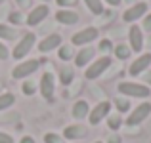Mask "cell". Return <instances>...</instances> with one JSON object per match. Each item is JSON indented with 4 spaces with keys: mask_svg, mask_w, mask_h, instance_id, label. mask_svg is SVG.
Returning <instances> with one entry per match:
<instances>
[{
    "mask_svg": "<svg viewBox=\"0 0 151 143\" xmlns=\"http://www.w3.org/2000/svg\"><path fill=\"white\" fill-rule=\"evenodd\" d=\"M109 111H111V103H109V101H101V103H98V105L88 113V120H90V124H92V126L100 124V122H101L105 117H109Z\"/></svg>",
    "mask_w": 151,
    "mask_h": 143,
    "instance_id": "cell-7",
    "label": "cell"
},
{
    "mask_svg": "<svg viewBox=\"0 0 151 143\" xmlns=\"http://www.w3.org/2000/svg\"><path fill=\"white\" fill-rule=\"evenodd\" d=\"M8 57H10V51H8V48L0 42V59L4 61V59H8Z\"/></svg>",
    "mask_w": 151,
    "mask_h": 143,
    "instance_id": "cell-31",
    "label": "cell"
},
{
    "mask_svg": "<svg viewBox=\"0 0 151 143\" xmlns=\"http://www.w3.org/2000/svg\"><path fill=\"white\" fill-rule=\"evenodd\" d=\"M19 143H35V139L31 136H25V137H21V141H19Z\"/></svg>",
    "mask_w": 151,
    "mask_h": 143,
    "instance_id": "cell-36",
    "label": "cell"
},
{
    "mask_svg": "<svg viewBox=\"0 0 151 143\" xmlns=\"http://www.w3.org/2000/svg\"><path fill=\"white\" fill-rule=\"evenodd\" d=\"M149 48H151V36H149Z\"/></svg>",
    "mask_w": 151,
    "mask_h": 143,
    "instance_id": "cell-40",
    "label": "cell"
},
{
    "mask_svg": "<svg viewBox=\"0 0 151 143\" xmlns=\"http://www.w3.org/2000/svg\"><path fill=\"white\" fill-rule=\"evenodd\" d=\"M38 65H40V61L38 59H27V61L19 63V65H15V69L12 71V77L14 78H27L29 74H33L35 71L38 69Z\"/></svg>",
    "mask_w": 151,
    "mask_h": 143,
    "instance_id": "cell-5",
    "label": "cell"
},
{
    "mask_svg": "<svg viewBox=\"0 0 151 143\" xmlns=\"http://www.w3.org/2000/svg\"><path fill=\"white\" fill-rule=\"evenodd\" d=\"M21 90H23V94H25V95H33L35 92H37V84H35L33 80H25V82H23V86H21Z\"/></svg>",
    "mask_w": 151,
    "mask_h": 143,
    "instance_id": "cell-26",
    "label": "cell"
},
{
    "mask_svg": "<svg viewBox=\"0 0 151 143\" xmlns=\"http://www.w3.org/2000/svg\"><path fill=\"white\" fill-rule=\"evenodd\" d=\"M145 11H147V4H145V2H136V4H132V6L122 14V19H124L126 23H134V21H138L140 17H144Z\"/></svg>",
    "mask_w": 151,
    "mask_h": 143,
    "instance_id": "cell-8",
    "label": "cell"
},
{
    "mask_svg": "<svg viewBox=\"0 0 151 143\" xmlns=\"http://www.w3.org/2000/svg\"><path fill=\"white\" fill-rule=\"evenodd\" d=\"M84 4H86V8H88L94 15L103 14V2L101 0H84Z\"/></svg>",
    "mask_w": 151,
    "mask_h": 143,
    "instance_id": "cell-20",
    "label": "cell"
},
{
    "mask_svg": "<svg viewBox=\"0 0 151 143\" xmlns=\"http://www.w3.org/2000/svg\"><path fill=\"white\" fill-rule=\"evenodd\" d=\"M14 103H15V95H14V94H10V92L0 94V111H4V109H8V107H12Z\"/></svg>",
    "mask_w": 151,
    "mask_h": 143,
    "instance_id": "cell-21",
    "label": "cell"
},
{
    "mask_svg": "<svg viewBox=\"0 0 151 143\" xmlns=\"http://www.w3.org/2000/svg\"><path fill=\"white\" fill-rule=\"evenodd\" d=\"M48 14H50V8L46 6V4H40V6L33 8L31 14L27 15V25L35 27V25H38V23H42L46 17H48Z\"/></svg>",
    "mask_w": 151,
    "mask_h": 143,
    "instance_id": "cell-10",
    "label": "cell"
},
{
    "mask_svg": "<svg viewBox=\"0 0 151 143\" xmlns=\"http://www.w3.org/2000/svg\"><path fill=\"white\" fill-rule=\"evenodd\" d=\"M117 90L122 95H128V97H147L149 95V86L138 84V82H121L117 86Z\"/></svg>",
    "mask_w": 151,
    "mask_h": 143,
    "instance_id": "cell-1",
    "label": "cell"
},
{
    "mask_svg": "<svg viewBox=\"0 0 151 143\" xmlns=\"http://www.w3.org/2000/svg\"><path fill=\"white\" fill-rule=\"evenodd\" d=\"M15 2H17L19 8H29L31 6V0H15Z\"/></svg>",
    "mask_w": 151,
    "mask_h": 143,
    "instance_id": "cell-35",
    "label": "cell"
},
{
    "mask_svg": "<svg viewBox=\"0 0 151 143\" xmlns=\"http://www.w3.org/2000/svg\"><path fill=\"white\" fill-rule=\"evenodd\" d=\"M107 126H109L111 130H119V128H121V126H122V118L119 117V113L107 117Z\"/></svg>",
    "mask_w": 151,
    "mask_h": 143,
    "instance_id": "cell-24",
    "label": "cell"
},
{
    "mask_svg": "<svg viewBox=\"0 0 151 143\" xmlns=\"http://www.w3.org/2000/svg\"><path fill=\"white\" fill-rule=\"evenodd\" d=\"M111 48H113V46H111V40H107V38L100 40V44H98V50H100L103 55H107V54H109V51H111Z\"/></svg>",
    "mask_w": 151,
    "mask_h": 143,
    "instance_id": "cell-28",
    "label": "cell"
},
{
    "mask_svg": "<svg viewBox=\"0 0 151 143\" xmlns=\"http://www.w3.org/2000/svg\"><path fill=\"white\" fill-rule=\"evenodd\" d=\"M35 40H37V34H35V33H27V34H23V38L17 42V44H15L14 51H12V57H14V59H23L31 50H33Z\"/></svg>",
    "mask_w": 151,
    "mask_h": 143,
    "instance_id": "cell-2",
    "label": "cell"
},
{
    "mask_svg": "<svg viewBox=\"0 0 151 143\" xmlns=\"http://www.w3.org/2000/svg\"><path fill=\"white\" fill-rule=\"evenodd\" d=\"M90 113V107H88V101H84V99H78L77 103L73 105V117L75 118H86Z\"/></svg>",
    "mask_w": 151,
    "mask_h": 143,
    "instance_id": "cell-17",
    "label": "cell"
},
{
    "mask_svg": "<svg viewBox=\"0 0 151 143\" xmlns=\"http://www.w3.org/2000/svg\"><path fill=\"white\" fill-rule=\"evenodd\" d=\"M73 78H75V71L71 69V67H61V69H59V80H61L63 86L71 84Z\"/></svg>",
    "mask_w": 151,
    "mask_h": 143,
    "instance_id": "cell-18",
    "label": "cell"
},
{
    "mask_svg": "<svg viewBox=\"0 0 151 143\" xmlns=\"http://www.w3.org/2000/svg\"><path fill=\"white\" fill-rule=\"evenodd\" d=\"M107 4H109V6H121V2L122 0H105Z\"/></svg>",
    "mask_w": 151,
    "mask_h": 143,
    "instance_id": "cell-37",
    "label": "cell"
},
{
    "mask_svg": "<svg viewBox=\"0 0 151 143\" xmlns=\"http://www.w3.org/2000/svg\"><path fill=\"white\" fill-rule=\"evenodd\" d=\"M96 38H98V29L96 27H86V29L78 31L77 34H73L71 46H86L92 40H96Z\"/></svg>",
    "mask_w": 151,
    "mask_h": 143,
    "instance_id": "cell-6",
    "label": "cell"
},
{
    "mask_svg": "<svg viewBox=\"0 0 151 143\" xmlns=\"http://www.w3.org/2000/svg\"><path fill=\"white\" fill-rule=\"evenodd\" d=\"M115 55H117L119 59H128L130 57V54H132V50H130V46H126V44H119V46H115Z\"/></svg>",
    "mask_w": 151,
    "mask_h": 143,
    "instance_id": "cell-22",
    "label": "cell"
},
{
    "mask_svg": "<svg viewBox=\"0 0 151 143\" xmlns=\"http://www.w3.org/2000/svg\"><path fill=\"white\" fill-rule=\"evenodd\" d=\"M94 54H96V50H94V48H90V46L82 48V50L75 55V65H77V67H86L90 61H92Z\"/></svg>",
    "mask_w": 151,
    "mask_h": 143,
    "instance_id": "cell-14",
    "label": "cell"
},
{
    "mask_svg": "<svg viewBox=\"0 0 151 143\" xmlns=\"http://www.w3.org/2000/svg\"><path fill=\"white\" fill-rule=\"evenodd\" d=\"M144 31H147V33H151V14L144 17Z\"/></svg>",
    "mask_w": 151,
    "mask_h": 143,
    "instance_id": "cell-32",
    "label": "cell"
},
{
    "mask_svg": "<svg viewBox=\"0 0 151 143\" xmlns=\"http://www.w3.org/2000/svg\"><path fill=\"white\" fill-rule=\"evenodd\" d=\"M0 143H14V137L6 132H0Z\"/></svg>",
    "mask_w": 151,
    "mask_h": 143,
    "instance_id": "cell-30",
    "label": "cell"
},
{
    "mask_svg": "<svg viewBox=\"0 0 151 143\" xmlns=\"http://www.w3.org/2000/svg\"><path fill=\"white\" fill-rule=\"evenodd\" d=\"M44 143H61V137H59L58 134L50 132V134H46V136H44Z\"/></svg>",
    "mask_w": 151,
    "mask_h": 143,
    "instance_id": "cell-29",
    "label": "cell"
},
{
    "mask_svg": "<svg viewBox=\"0 0 151 143\" xmlns=\"http://www.w3.org/2000/svg\"><path fill=\"white\" fill-rule=\"evenodd\" d=\"M2 2H4V0H0V4H2Z\"/></svg>",
    "mask_w": 151,
    "mask_h": 143,
    "instance_id": "cell-43",
    "label": "cell"
},
{
    "mask_svg": "<svg viewBox=\"0 0 151 143\" xmlns=\"http://www.w3.org/2000/svg\"><path fill=\"white\" fill-rule=\"evenodd\" d=\"M149 65H151V54L147 51V54H142L138 59H134V63L128 67V73L132 74V77H138V74H142Z\"/></svg>",
    "mask_w": 151,
    "mask_h": 143,
    "instance_id": "cell-12",
    "label": "cell"
},
{
    "mask_svg": "<svg viewBox=\"0 0 151 143\" xmlns=\"http://www.w3.org/2000/svg\"><path fill=\"white\" fill-rule=\"evenodd\" d=\"M126 2H128V4H132V2H134V4H136V0H126Z\"/></svg>",
    "mask_w": 151,
    "mask_h": 143,
    "instance_id": "cell-39",
    "label": "cell"
},
{
    "mask_svg": "<svg viewBox=\"0 0 151 143\" xmlns=\"http://www.w3.org/2000/svg\"><path fill=\"white\" fill-rule=\"evenodd\" d=\"M40 94L44 99L48 101H54V90H55V80H54V74L52 73H44L40 78Z\"/></svg>",
    "mask_w": 151,
    "mask_h": 143,
    "instance_id": "cell-9",
    "label": "cell"
},
{
    "mask_svg": "<svg viewBox=\"0 0 151 143\" xmlns=\"http://www.w3.org/2000/svg\"><path fill=\"white\" fill-rule=\"evenodd\" d=\"M42 2H48V0H42Z\"/></svg>",
    "mask_w": 151,
    "mask_h": 143,
    "instance_id": "cell-42",
    "label": "cell"
},
{
    "mask_svg": "<svg viewBox=\"0 0 151 143\" xmlns=\"http://www.w3.org/2000/svg\"><path fill=\"white\" fill-rule=\"evenodd\" d=\"M8 19H10L12 25H21V23L25 21V17H23L21 11H12V14L8 15Z\"/></svg>",
    "mask_w": 151,
    "mask_h": 143,
    "instance_id": "cell-27",
    "label": "cell"
},
{
    "mask_svg": "<svg viewBox=\"0 0 151 143\" xmlns=\"http://www.w3.org/2000/svg\"><path fill=\"white\" fill-rule=\"evenodd\" d=\"M55 19L61 25H75V23H78V14L73 10H59L55 14Z\"/></svg>",
    "mask_w": 151,
    "mask_h": 143,
    "instance_id": "cell-15",
    "label": "cell"
},
{
    "mask_svg": "<svg viewBox=\"0 0 151 143\" xmlns=\"http://www.w3.org/2000/svg\"><path fill=\"white\" fill-rule=\"evenodd\" d=\"M115 107H117L119 113H126V111L130 109V101L126 97H117L115 99Z\"/></svg>",
    "mask_w": 151,
    "mask_h": 143,
    "instance_id": "cell-25",
    "label": "cell"
},
{
    "mask_svg": "<svg viewBox=\"0 0 151 143\" xmlns=\"http://www.w3.org/2000/svg\"><path fill=\"white\" fill-rule=\"evenodd\" d=\"M144 80H145V84H149V86H151V71L144 74Z\"/></svg>",
    "mask_w": 151,
    "mask_h": 143,
    "instance_id": "cell-38",
    "label": "cell"
},
{
    "mask_svg": "<svg viewBox=\"0 0 151 143\" xmlns=\"http://www.w3.org/2000/svg\"><path fill=\"white\" fill-rule=\"evenodd\" d=\"M58 55H59L61 61H69V59H73V46H59Z\"/></svg>",
    "mask_w": 151,
    "mask_h": 143,
    "instance_id": "cell-23",
    "label": "cell"
},
{
    "mask_svg": "<svg viewBox=\"0 0 151 143\" xmlns=\"http://www.w3.org/2000/svg\"><path fill=\"white\" fill-rule=\"evenodd\" d=\"M128 40H130V50L140 54L142 48H144V34H142V29L138 25H132L128 31Z\"/></svg>",
    "mask_w": 151,
    "mask_h": 143,
    "instance_id": "cell-11",
    "label": "cell"
},
{
    "mask_svg": "<svg viewBox=\"0 0 151 143\" xmlns=\"http://www.w3.org/2000/svg\"><path fill=\"white\" fill-rule=\"evenodd\" d=\"M107 143H122V139H121V136L113 134V136H109V139H107Z\"/></svg>",
    "mask_w": 151,
    "mask_h": 143,
    "instance_id": "cell-33",
    "label": "cell"
},
{
    "mask_svg": "<svg viewBox=\"0 0 151 143\" xmlns=\"http://www.w3.org/2000/svg\"><path fill=\"white\" fill-rule=\"evenodd\" d=\"M55 2H58L59 6H73L77 0H55Z\"/></svg>",
    "mask_w": 151,
    "mask_h": 143,
    "instance_id": "cell-34",
    "label": "cell"
},
{
    "mask_svg": "<svg viewBox=\"0 0 151 143\" xmlns=\"http://www.w3.org/2000/svg\"><path fill=\"white\" fill-rule=\"evenodd\" d=\"M149 114H151V103L149 101L140 103V105L130 113V117L126 118V126H138V124H142Z\"/></svg>",
    "mask_w": 151,
    "mask_h": 143,
    "instance_id": "cell-3",
    "label": "cell"
},
{
    "mask_svg": "<svg viewBox=\"0 0 151 143\" xmlns=\"http://www.w3.org/2000/svg\"><path fill=\"white\" fill-rule=\"evenodd\" d=\"M15 36H17V31H15L14 27L0 23V38H2V40H14Z\"/></svg>",
    "mask_w": 151,
    "mask_h": 143,
    "instance_id": "cell-19",
    "label": "cell"
},
{
    "mask_svg": "<svg viewBox=\"0 0 151 143\" xmlns=\"http://www.w3.org/2000/svg\"><path fill=\"white\" fill-rule=\"evenodd\" d=\"M61 46V34L54 33V34H48L46 38H42L40 42H38V50H40V54H48V51L55 50V48Z\"/></svg>",
    "mask_w": 151,
    "mask_h": 143,
    "instance_id": "cell-13",
    "label": "cell"
},
{
    "mask_svg": "<svg viewBox=\"0 0 151 143\" xmlns=\"http://www.w3.org/2000/svg\"><path fill=\"white\" fill-rule=\"evenodd\" d=\"M109 65H111V57L109 55H103V57L98 59V61H94L92 65H88V69L84 71V77L88 78V80H94V78L101 77L103 71L109 69Z\"/></svg>",
    "mask_w": 151,
    "mask_h": 143,
    "instance_id": "cell-4",
    "label": "cell"
},
{
    "mask_svg": "<svg viewBox=\"0 0 151 143\" xmlns=\"http://www.w3.org/2000/svg\"><path fill=\"white\" fill-rule=\"evenodd\" d=\"M86 134H88V128L86 126H81V124H75V126H67L65 132H63V136L67 137V139H81V137H84Z\"/></svg>",
    "mask_w": 151,
    "mask_h": 143,
    "instance_id": "cell-16",
    "label": "cell"
},
{
    "mask_svg": "<svg viewBox=\"0 0 151 143\" xmlns=\"http://www.w3.org/2000/svg\"><path fill=\"white\" fill-rule=\"evenodd\" d=\"M96 143H103V141H96Z\"/></svg>",
    "mask_w": 151,
    "mask_h": 143,
    "instance_id": "cell-41",
    "label": "cell"
}]
</instances>
